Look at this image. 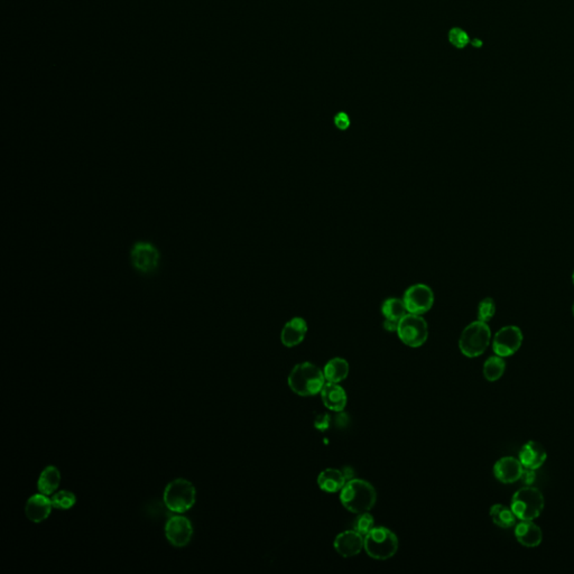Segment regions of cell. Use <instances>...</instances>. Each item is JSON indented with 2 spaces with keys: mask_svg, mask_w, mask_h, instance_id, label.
<instances>
[{
  "mask_svg": "<svg viewBox=\"0 0 574 574\" xmlns=\"http://www.w3.org/2000/svg\"><path fill=\"white\" fill-rule=\"evenodd\" d=\"M287 383L295 393L302 397L320 394L326 380L322 369L311 362H302L292 369Z\"/></svg>",
  "mask_w": 574,
  "mask_h": 574,
  "instance_id": "obj_1",
  "label": "cell"
},
{
  "mask_svg": "<svg viewBox=\"0 0 574 574\" xmlns=\"http://www.w3.org/2000/svg\"><path fill=\"white\" fill-rule=\"evenodd\" d=\"M340 502L344 508L353 514L367 513L376 504V489L366 480L353 479L344 484L340 491Z\"/></svg>",
  "mask_w": 574,
  "mask_h": 574,
  "instance_id": "obj_2",
  "label": "cell"
},
{
  "mask_svg": "<svg viewBox=\"0 0 574 574\" xmlns=\"http://www.w3.org/2000/svg\"><path fill=\"white\" fill-rule=\"evenodd\" d=\"M544 506L543 493L532 486L519 488L511 498V511L519 520L536 519L541 516Z\"/></svg>",
  "mask_w": 574,
  "mask_h": 574,
  "instance_id": "obj_3",
  "label": "cell"
},
{
  "mask_svg": "<svg viewBox=\"0 0 574 574\" xmlns=\"http://www.w3.org/2000/svg\"><path fill=\"white\" fill-rule=\"evenodd\" d=\"M491 341V328L488 323L478 320L464 328L459 339V348L468 358H477L489 347Z\"/></svg>",
  "mask_w": 574,
  "mask_h": 574,
  "instance_id": "obj_4",
  "label": "cell"
},
{
  "mask_svg": "<svg viewBox=\"0 0 574 574\" xmlns=\"http://www.w3.org/2000/svg\"><path fill=\"white\" fill-rule=\"evenodd\" d=\"M399 542L397 536L393 531L387 527H374L370 533L365 536L366 553L371 559L384 560L392 559L397 553Z\"/></svg>",
  "mask_w": 574,
  "mask_h": 574,
  "instance_id": "obj_5",
  "label": "cell"
},
{
  "mask_svg": "<svg viewBox=\"0 0 574 574\" xmlns=\"http://www.w3.org/2000/svg\"><path fill=\"white\" fill-rule=\"evenodd\" d=\"M195 486L186 479H175L165 488V506L174 514H183L190 511L195 506Z\"/></svg>",
  "mask_w": 574,
  "mask_h": 574,
  "instance_id": "obj_6",
  "label": "cell"
},
{
  "mask_svg": "<svg viewBox=\"0 0 574 574\" xmlns=\"http://www.w3.org/2000/svg\"><path fill=\"white\" fill-rule=\"evenodd\" d=\"M129 258L132 268L141 275H152L157 272L161 263V253L152 242L139 240L135 242Z\"/></svg>",
  "mask_w": 574,
  "mask_h": 574,
  "instance_id": "obj_7",
  "label": "cell"
},
{
  "mask_svg": "<svg viewBox=\"0 0 574 574\" xmlns=\"http://www.w3.org/2000/svg\"><path fill=\"white\" fill-rule=\"evenodd\" d=\"M396 333L407 347L419 348L428 341V324L422 315L407 313L398 323Z\"/></svg>",
  "mask_w": 574,
  "mask_h": 574,
  "instance_id": "obj_8",
  "label": "cell"
},
{
  "mask_svg": "<svg viewBox=\"0 0 574 574\" xmlns=\"http://www.w3.org/2000/svg\"><path fill=\"white\" fill-rule=\"evenodd\" d=\"M403 301L408 313L423 315L433 308V290L426 284L412 285L405 290Z\"/></svg>",
  "mask_w": 574,
  "mask_h": 574,
  "instance_id": "obj_9",
  "label": "cell"
},
{
  "mask_svg": "<svg viewBox=\"0 0 574 574\" xmlns=\"http://www.w3.org/2000/svg\"><path fill=\"white\" fill-rule=\"evenodd\" d=\"M523 332L516 326H504L493 337V350L497 356L511 357L517 353L523 344Z\"/></svg>",
  "mask_w": 574,
  "mask_h": 574,
  "instance_id": "obj_10",
  "label": "cell"
},
{
  "mask_svg": "<svg viewBox=\"0 0 574 574\" xmlns=\"http://www.w3.org/2000/svg\"><path fill=\"white\" fill-rule=\"evenodd\" d=\"M165 535L174 547H184L191 542L193 526L188 518L177 515L170 517L165 525Z\"/></svg>",
  "mask_w": 574,
  "mask_h": 574,
  "instance_id": "obj_11",
  "label": "cell"
},
{
  "mask_svg": "<svg viewBox=\"0 0 574 574\" xmlns=\"http://www.w3.org/2000/svg\"><path fill=\"white\" fill-rule=\"evenodd\" d=\"M333 547L337 551V553L342 557H346V559L353 557L362 553V551L365 548V536H362L355 529L346 531V532L340 533L335 538Z\"/></svg>",
  "mask_w": 574,
  "mask_h": 574,
  "instance_id": "obj_12",
  "label": "cell"
},
{
  "mask_svg": "<svg viewBox=\"0 0 574 574\" xmlns=\"http://www.w3.org/2000/svg\"><path fill=\"white\" fill-rule=\"evenodd\" d=\"M524 466L519 459L514 457H502L493 466V475L502 484H514L520 480Z\"/></svg>",
  "mask_w": 574,
  "mask_h": 574,
  "instance_id": "obj_13",
  "label": "cell"
},
{
  "mask_svg": "<svg viewBox=\"0 0 574 574\" xmlns=\"http://www.w3.org/2000/svg\"><path fill=\"white\" fill-rule=\"evenodd\" d=\"M382 313L385 317L384 328H385L386 331L396 332L397 331L398 323L408 312H407L403 299L390 297V299L384 301L383 305H382Z\"/></svg>",
  "mask_w": 574,
  "mask_h": 574,
  "instance_id": "obj_14",
  "label": "cell"
},
{
  "mask_svg": "<svg viewBox=\"0 0 574 574\" xmlns=\"http://www.w3.org/2000/svg\"><path fill=\"white\" fill-rule=\"evenodd\" d=\"M52 505L51 498H48L46 495L36 493L27 500L25 506V514L27 518L33 523L39 524L48 519L51 515Z\"/></svg>",
  "mask_w": 574,
  "mask_h": 574,
  "instance_id": "obj_15",
  "label": "cell"
},
{
  "mask_svg": "<svg viewBox=\"0 0 574 574\" xmlns=\"http://www.w3.org/2000/svg\"><path fill=\"white\" fill-rule=\"evenodd\" d=\"M518 459L525 469L537 470L545 464L547 459L546 450L541 443L528 441L520 448Z\"/></svg>",
  "mask_w": 574,
  "mask_h": 574,
  "instance_id": "obj_16",
  "label": "cell"
},
{
  "mask_svg": "<svg viewBox=\"0 0 574 574\" xmlns=\"http://www.w3.org/2000/svg\"><path fill=\"white\" fill-rule=\"evenodd\" d=\"M515 537L524 547L534 548L541 545L543 533L541 527L534 523V520H520L519 523L515 525Z\"/></svg>",
  "mask_w": 574,
  "mask_h": 574,
  "instance_id": "obj_17",
  "label": "cell"
},
{
  "mask_svg": "<svg viewBox=\"0 0 574 574\" xmlns=\"http://www.w3.org/2000/svg\"><path fill=\"white\" fill-rule=\"evenodd\" d=\"M308 333V323L303 317H293L286 322L281 332V344L285 347L293 348L302 344Z\"/></svg>",
  "mask_w": 574,
  "mask_h": 574,
  "instance_id": "obj_18",
  "label": "cell"
},
{
  "mask_svg": "<svg viewBox=\"0 0 574 574\" xmlns=\"http://www.w3.org/2000/svg\"><path fill=\"white\" fill-rule=\"evenodd\" d=\"M320 394L324 406L332 412H342L347 406V393L339 384L326 382Z\"/></svg>",
  "mask_w": 574,
  "mask_h": 574,
  "instance_id": "obj_19",
  "label": "cell"
},
{
  "mask_svg": "<svg viewBox=\"0 0 574 574\" xmlns=\"http://www.w3.org/2000/svg\"><path fill=\"white\" fill-rule=\"evenodd\" d=\"M346 484H347V478L341 470L329 468V469L323 470L322 473L317 475V486L324 493H339L342 491Z\"/></svg>",
  "mask_w": 574,
  "mask_h": 574,
  "instance_id": "obj_20",
  "label": "cell"
},
{
  "mask_svg": "<svg viewBox=\"0 0 574 574\" xmlns=\"http://www.w3.org/2000/svg\"><path fill=\"white\" fill-rule=\"evenodd\" d=\"M323 374L326 377V382L329 383L339 384L344 382L349 375V364L344 358L331 359L326 362L323 368Z\"/></svg>",
  "mask_w": 574,
  "mask_h": 574,
  "instance_id": "obj_21",
  "label": "cell"
},
{
  "mask_svg": "<svg viewBox=\"0 0 574 574\" xmlns=\"http://www.w3.org/2000/svg\"><path fill=\"white\" fill-rule=\"evenodd\" d=\"M61 473L57 466H48L43 470L37 482L39 491L46 496H51L60 486Z\"/></svg>",
  "mask_w": 574,
  "mask_h": 574,
  "instance_id": "obj_22",
  "label": "cell"
},
{
  "mask_svg": "<svg viewBox=\"0 0 574 574\" xmlns=\"http://www.w3.org/2000/svg\"><path fill=\"white\" fill-rule=\"evenodd\" d=\"M489 515H491L493 523L499 528L509 529L517 524V517L515 516L511 508H508V507H506L502 504L491 506Z\"/></svg>",
  "mask_w": 574,
  "mask_h": 574,
  "instance_id": "obj_23",
  "label": "cell"
},
{
  "mask_svg": "<svg viewBox=\"0 0 574 574\" xmlns=\"http://www.w3.org/2000/svg\"><path fill=\"white\" fill-rule=\"evenodd\" d=\"M506 371L505 359L500 356H493L484 362L482 374L488 382L499 380Z\"/></svg>",
  "mask_w": 574,
  "mask_h": 574,
  "instance_id": "obj_24",
  "label": "cell"
},
{
  "mask_svg": "<svg viewBox=\"0 0 574 574\" xmlns=\"http://www.w3.org/2000/svg\"><path fill=\"white\" fill-rule=\"evenodd\" d=\"M51 502L54 508L66 511V509L72 508L75 505L77 497L71 491H62L54 493L53 496L51 497Z\"/></svg>",
  "mask_w": 574,
  "mask_h": 574,
  "instance_id": "obj_25",
  "label": "cell"
},
{
  "mask_svg": "<svg viewBox=\"0 0 574 574\" xmlns=\"http://www.w3.org/2000/svg\"><path fill=\"white\" fill-rule=\"evenodd\" d=\"M375 527V519L373 515L369 513H362L359 514L357 519L353 524V529L357 532L360 533L362 536L367 535L368 533H370Z\"/></svg>",
  "mask_w": 574,
  "mask_h": 574,
  "instance_id": "obj_26",
  "label": "cell"
},
{
  "mask_svg": "<svg viewBox=\"0 0 574 574\" xmlns=\"http://www.w3.org/2000/svg\"><path fill=\"white\" fill-rule=\"evenodd\" d=\"M496 313V303L491 297H486L478 305V320L488 323Z\"/></svg>",
  "mask_w": 574,
  "mask_h": 574,
  "instance_id": "obj_27",
  "label": "cell"
},
{
  "mask_svg": "<svg viewBox=\"0 0 574 574\" xmlns=\"http://www.w3.org/2000/svg\"><path fill=\"white\" fill-rule=\"evenodd\" d=\"M448 41L455 48H464L469 44V36L464 30L455 27L448 32Z\"/></svg>",
  "mask_w": 574,
  "mask_h": 574,
  "instance_id": "obj_28",
  "label": "cell"
},
{
  "mask_svg": "<svg viewBox=\"0 0 574 574\" xmlns=\"http://www.w3.org/2000/svg\"><path fill=\"white\" fill-rule=\"evenodd\" d=\"M335 125L340 130H347L350 126V118L346 112H339L335 117Z\"/></svg>",
  "mask_w": 574,
  "mask_h": 574,
  "instance_id": "obj_29",
  "label": "cell"
},
{
  "mask_svg": "<svg viewBox=\"0 0 574 574\" xmlns=\"http://www.w3.org/2000/svg\"><path fill=\"white\" fill-rule=\"evenodd\" d=\"M536 475H535V470L532 469H525L524 468L523 473H522V477H520V480L524 482V484H526V486H531L535 480Z\"/></svg>",
  "mask_w": 574,
  "mask_h": 574,
  "instance_id": "obj_30",
  "label": "cell"
},
{
  "mask_svg": "<svg viewBox=\"0 0 574 574\" xmlns=\"http://www.w3.org/2000/svg\"><path fill=\"white\" fill-rule=\"evenodd\" d=\"M572 283H573L574 285V270L573 273H572Z\"/></svg>",
  "mask_w": 574,
  "mask_h": 574,
  "instance_id": "obj_31",
  "label": "cell"
},
{
  "mask_svg": "<svg viewBox=\"0 0 574 574\" xmlns=\"http://www.w3.org/2000/svg\"><path fill=\"white\" fill-rule=\"evenodd\" d=\"M572 313H573V317H574V302H573V304H572Z\"/></svg>",
  "mask_w": 574,
  "mask_h": 574,
  "instance_id": "obj_32",
  "label": "cell"
}]
</instances>
